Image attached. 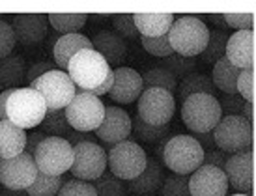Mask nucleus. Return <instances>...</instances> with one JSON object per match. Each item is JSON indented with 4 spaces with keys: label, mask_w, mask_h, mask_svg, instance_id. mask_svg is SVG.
<instances>
[{
    "label": "nucleus",
    "mask_w": 256,
    "mask_h": 196,
    "mask_svg": "<svg viewBox=\"0 0 256 196\" xmlns=\"http://www.w3.org/2000/svg\"><path fill=\"white\" fill-rule=\"evenodd\" d=\"M170 47L174 52L185 58L202 54L210 42V30L206 22L196 15H180L168 32Z\"/></svg>",
    "instance_id": "1"
},
{
    "label": "nucleus",
    "mask_w": 256,
    "mask_h": 196,
    "mask_svg": "<svg viewBox=\"0 0 256 196\" xmlns=\"http://www.w3.org/2000/svg\"><path fill=\"white\" fill-rule=\"evenodd\" d=\"M204 148L194 136L176 134L170 136L163 150V164L174 174L191 176L204 164Z\"/></svg>",
    "instance_id": "2"
},
{
    "label": "nucleus",
    "mask_w": 256,
    "mask_h": 196,
    "mask_svg": "<svg viewBox=\"0 0 256 196\" xmlns=\"http://www.w3.org/2000/svg\"><path fill=\"white\" fill-rule=\"evenodd\" d=\"M68 75L75 82L77 90L94 92L112 75V70L98 50L86 49L72 58L68 66Z\"/></svg>",
    "instance_id": "3"
},
{
    "label": "nucleus",
    "mask_w": 256,
    "mask_h": 196,
    "mask_svg": "<svg viewBox=\"0 0 256 196\" xmlns=\"http://www.w3.org/2000/svg\"><path fill=\"white\" fill-rule=\"evenodd\" d=\"M222 118L219 99L210 94H196L182 105V122L192 133H214Z\"/></svg>",
    "instance_id": "4"
},
{
    "label": "nucleus",
    "mask_w": 256,
    "mask_h": 196,
    "mask_svg": "<svg viewBox=\"0 0 256 196\" xmlns=\"http://www.w3.org/2000/svg\"><path fill=\"white\" fill-rule=\"evenodd\" d=\"M47 114V103L34 88H17L8 101V120L21 129H34L42 126Z\"/></svg>",
    "instance_id": "5"
},
{
    "label": "nucleus",
    "mask_w": 256,
    "mask_h": 196,
    "mask_svg": "<svg viewBox=\"0 0 256 196\" xmlns=\"http://www.w3.org/2000/svg\"><path fill=\"white\" fill-rule=\"evenodd\" d=\"M30 88L38 90L47 103V110H66L77 96V86L68 75V71L54 70L45 73L43 77L30 84Z\"/></svg>",
    "instance_id": "6"
},
{
    "label": "nucleus",
    "mask_w": 256,
    "mask_h": 196,
    "mask_svg": "<svg viewBox=\"0 0 256 196\" xmlns=\"http://www.w3.org/2000/svg\"><path fill=\"white\" fill-rule=\"evenodd\" d=\"M105 108L100 98L92 96L90 92L77 90V96L66 108V118L70 122L73 131L94 133L105 120Z\"/></svg>",
    "instance_id": "7"
},
{
    "label": "nucleus",
    "mask_w": 256,
    "mask_h": 196,
    "mask_svg": "<svg viewBox=\"0 0 256 196\" xmlns=\"http://www.w3.org/2000/svg\"><path fill=\"white\" fill-rule=\"evenodd\" d=\"M40 172L49 176H64L70 172L75 159V150L66 138L47 136L34 154Z\"/></svg>",
    "instance_id": "8"
},
{
    "label": "nucleus",
    "mask_w": 256,
    "mask_h": 196,
    "mask_svg": "<svg viewBox=\"0 0 256 196\" xmlns=\"http://www.w3.org/2000/svg\"><path fill=\"white\" fill-rule=\"evenodd\" d=\"M107 157L110 172L124 182L135 180L136 176L142 174L148 164V155L135 140H124L110 146Z\"/></svg>",
    "instance_id": "9"
},
{
    "label": "nucleus",
    "mask_w": 256,
    "mask_h": 196,
    "mask_svg": "<svg viewBox=\"0 0 256 196\" xmlns=\"http://www.w3.org/2000/svg\"><path fill=\"white\" fill-rule=\"evenodd\" d=\"M174 110H176V99L170 92L163 88L144 90L136 105V114L142 118V122L154 127L170 126Z\"/></svg>",
    "instance_id": "10"
},
{
    "label": "nucleus",
    "mask_w": 256,
    "mask_h": 196,
    "mask_svg": "<svg viewBox=\"0 0 256 196\" xmlns=\"http://www.w3.org/2000/svg\"><path fill=\"white\" fill-rule=\"evenodd\" d=\"M214 138L215 146L226 154L247 152L252 138L249 120L243 116H222L214 129Z\"/></svg>",
    "instance_id": "11"
},
{
    "label": "nucleus",
    "mask_w": 256,
    "mask_h": 196,
    "mask_svg": "<svg viewBox=\"0 0 256 196\" xmlns=\"http://www.w3.org/2000/svg\"><path fill=\"white\" fill-rule=\"evenodd\" d=\"M75 150V159H73L72 172L75 180L82 182H96L98 178L105 174V168L108 166L107 152L98 144V142H80Z\"/></svg>",
    "instance_id": "12"
},
{
    "label": "nucleus",
    "mask_w": 256,
    "mask_h": 196,
    "mask_svg": "<svg viewBox=\"0 0 256 196\" xmlns=\"http://www.w3.org/2000/svg\"><path fill=\"white\" fill-rule=\"evenodd\" d=\"M40 168L34 155L19 154L12 159H0V183L10 190H26L36 182Z\"/></svg>",
    "instance_id": "13"
},
{
    "label": "nucleus",
    "mask_w": 256,
    "mask_h": 196,
    "mask_svg": "<svg viewBox=\"0 0 256 196\" xmlns=\"http://www.w3.org/2000/svg\"><path fill=\"white\" fill-rule=\"evenodd\" d=\"M228 178L224 170L210 164H202L189 178V189L192 196H226Z\"/></svg>",
    "instance_id": "14"
},
{
    "label": "nucleus",
    "mask_w": 256,
    "mask_h": 196,
    "mask_svg": "<svg viewBox=\"0 0 256 196\" xmlns=\"http://www.w3.org/2000/svg\"><path fill=\"white\" fill-rule=\"evenodd\" d=\"M133 131V118L120 106H107L105 108V120L98 127L96 136L108 146H114L118 142L129 140Z\"/></svg>",
    "instance_id": "15"
},
{
    "label": "nucleus",
    "mask_w": 256,
    "mask_h": 196,
    "mask_svg": "<svg viewBox=\"0 0 256 196\" xmlns=\"http://www.w3.org/2000/svg\"><path fill=\"white\" fill-rule=\"evenodd\" d=\"M12 28L17 43L32 47L42 43L49 34V17L43 14H19L12 17Z\"/></svg>",
    "instance_id": "16"
},
{
    "label": "nucleus",
    "mask_w": 256,
    "mask_h": 196,
    "mask_svg": "<svg viewBox=\"0 0 256 196\" xmlns=\"http://www.w3.org/2000/svg\"><path fill=\"white\" fill-rule=\"evenodd\" d=\"M144 82L142 75L136 73L133 68H116L114 70V84L112 90L108 94V98L114 103L129 105L142 96Z\"/></svg>",
    "instance_id": "17"
},
{
    "label": "nucleus",
    "mask_w": 256,
    "mask_h": 196,
    "mask_svg": "<svg viewBox=\"0 0 256 196\" xmlns=\"http://www.w3.org/2000/svg\"><path fill=\"white\" fill-rule=\"evenodd\" d=\"M226 58L240 70H252L254 66V34L252 30H238L230 36Z\"/></svg>",
    "instance_id": "18"
},
{
    "label": "nucleus",
    "mask_w": 256,
    "mask_h": 196,
    "mask_svg": "<svg viewBox=\"0 0 256 196\" xmlns=\"http://www.w3.org/2000/svg\"><path fill=\"white\" fill-rule=\"evenodd\" d=\"M224 174L228 178V183L236 190H240L242 194H247L252 189V157H250L249 150L230 155L226 166H224Z\"/></svg>",
    "instance_id": "19"
},
{
    "label": "nucleus",
    "mask_w": 256,
    "mask_h": 196,
    "mask_svg": "<svg viewBox=\"0 0 256 196\" xmlns=\"http://www.w3.org/2000/svg\"><path fill=\"white\" fill-rule=\"evenodd\" d=\"M92 40L94 50H98L108 66H120L128 56V42L116 32H108V30H101L90 38Z\"/></svg>",
    "instance_id": "20"
},
{
    "label": "nucleus",
    "mask_w": 256,
    "mask_h": 196,
    "mask_svg": "<svg viewBox=\"0 0 256 196\" xmlns=\"http://www.w3.org/2000/svg\"><path fill=\"white\" fill-rule=\"evenodd\" d=\"M164 183V170L163 164L156 157H148V164L140 176L128 182V190L136 196H148L159 190Z\"/></svg>",
    "instance_id": "21"
},
{
    "label": "nucleus",
    "mask_w": 256,
    "mask_h": 196,
    "mask_svg": "<svg viewBox=\"0 0 256 196\" xmlns=\"http://www.w3.org/2000/svg\"><path fill=\"white\" fill-rule=\"evenodd\" d=\"M86 49H94L90 38L78 34V32L60 36L52 45V56H54V64L58 66V70L68 71V66H70L73 56Z\"/></svg>",
    "instance_id": "22"
},
{
    "label": "nucleus",
    "mask_w": 256,
    "mask_h": 196,
    "mask_svg": "<svg viewBox=\"0 0 256 196\" xmlns=\"http://www.w3.org/2000/svg\"><path fill=\"white\" fill-rule=\"evenodd\" d=\"M26 148V133L17 127L14 122H0V159H12L19 154H24Z\"/></svg>",
    "instance_id": "23"
},
{
    "label": "nucleus",
    "mask_w": 256,
    "mask_h": 196,
    "mask_svg": "<svg viewBox=\"0 0 256 196\" xmlns=\"http://www.w3.org/2000/svg\"><path fill=\"white\" fill-rule=\"evenodd\" d=\"M140 38H161L170 32L176 15L172 14H133Z\"/></svg>",
    "instance_id": "24"
},
{
    "label": "nucleus",
    "mask_w": 256,
    "mask_h": 196,
    "mask_svg": "<svg viewBox=\"0 0 256 196\" xmlns=\"http://www.w3.org/2000/svg\"><path fill=\"white\" fill-rule=\"evenodd\" d=\"M26 62L21 54H10L0 58V88L4 90H15L21 88L22 82H26Z\"/></svg>",
    "instance_id": "25"
},
{
    "label": "nucleus",
    "mask_w": 256,
    "mask_h": 196,
    "mask_svg": "<svg viewBox=\"0 0 256 196\" xmlns=\"http://www.w3.org/2000/svg\"><path fill=\"white\" fill-rule=\"evenodd\" d=\"M242 75V70L236 68L234 64L228 58H222L214 66L212 71V80H214L215 88H219L224 94H238V78Z\"/></svg>",
    "instance_id": "26"
},
{
    "label": "nucleus",
    "mask_w": 256,
    "mask_h": 196,
    "mask_svg": "<svg viewBox=\"0 0 256 196\" xmlns=\"http://www.w3.org/2000/svg\"><path fill=\"white\" fill-rule=\"evenodd\" d=\"M215 90L217 88H215L212 77L194 71L189 77H185L182 80V84H178V99L180 103L184 105L185 99H189L191 96H196V94H210V96H214Z\"/></svg>",
    "instance_id": "27"
},
{
    "label": "nucleus",
    "mask_w": 256,
    "mask_h": 196,
    "mask_svg": "<svg viewBox=\"0 0 256 196\" xmlns=\"http://www.w3.org/2000/svg\"><path fill=\"white\" fill-rule=\"evenodd\" d=\"M49 24L62 36L77 34L80 28L84 26L90 15L86 14H49Z\"/></svg>",
    "instance_id": "28"
},
{
    "label": "nucleus",
    "mask_w": 256,
    "mask_h": 196,
    "mask_svg": "<svg viewBox=\"0 0 256 196\" xmlns=\"http://www.w3.org/2000/svg\"><path fill=\"white\" fill-rule=\"evenodd\" d=\"M230 36L226 32H220V30H212L210 32V42H208L206 50L202 52V62L210 64V66H215V64L226 58V45Z\"/></svg>",
    "instance_id": "29"
},
{
    "label": "nucleus",
    "mask_w": 256,
    "mask_h": 196,
    "mask_svg": "<svg viewBox=\"0 0 256 196\" xmlns=\"http://www.w3.org/2000/svg\"><path fill=\"white\" fill-rule=\"evenodd\" d=\"M144 90L150 88H163L166 92H176L178 90V78L172 75L168 70L164 68H152L142 75Z\"/></svg>",
    "instance_id": "30"
},
{
    "label": "nucleus",
    "mask_w": 256,
    "mask_h": 196,
    "mask_svg": "<svg viewBox=\"0 0 256 196\" xmlns=\"http://www.w3.org/2000/svg\"><path fill=\"white\" fill-rule=\"evenodd\" d=\"M40 127L47 136H60V138H66L73 131L66 118V110H47Z\"/></svg>",
    "instance_id": "31"
},
{
    "label": "nucleus",
    "mask_w": 256,
    "mask_h": 196,
    "mask_svg": "<svg viewBox=\"0 0 256 196\" xmlns=\"http://www.w3.org/2000/svg\"><path fill=\"white\" fill-rule=\"evenodd\" d=\"M168 131H170V126L154 127V126H150V124H146V122H142V118H140L138 114H135V116H133V136H129V138L131 140L138 138V140H142V142L152 144V142H159L161 138L168 136Z\"/></svg>",
    "instance_id": "32"
},
{
    "label": "nucleus",
    "mask_w": 256,
    "mask_h": 196,
    "mask_svg": "<svg viewBox=\"0 0 256 196\" xmlns=\"http://www.w3.org/2000/svg\"><path fill=\"white\" fill-rule=\"evenodd\" d=\"M66 183V180L62 176H49L40 172L36 178V182L26 189L28 196H56L58 190L62 189V185Z\"/></svg>",
    "instance_id": "33"
},
{
    "label": "nucleus",
    "mask_w": 256,
    "mask_h": 196,
    "mask_svg": "<svg viewBox=\"0 0 256 196\" xmlns=\"http://www.w3.org/2000/svg\"><path fill=\"white\" fill-rule=\"evenodd\" d=\"M94 187L98 190V196H128V185L124 180L116 178L112 172H105V174L98 178Z\"/></svg>",
    "instance_id": "34"
},
{
    "label": "nucleus",
    "mask_w": 256,
    "mask_h": 196,
    "mask_svg": "<svg viewBox=\"0 0 256 196\" xmlns=\"http://www.w3.org/2000/svg\"><path fill=\"white\" fill-rule=\"evenodd\" d=\"M161 68L168 70L176 78H182V80H184L185 77H189L191 73H194V70H196V62H194L192 58H185V56H180L174 52V54L163 58Z\"/></svg>",
    "instance_id": "35"
},
{
    "label": "nucleus",
    "mask_w": 256,
    "mask_h": 196,
    "mask_svg": "<svg viewBox=\"0 0 256 196\" xmlns=\"http://www.w3.org/2000/svg\"><path fill=\"white\" fill-rule=\"evenodd\" d=\"M189 178L191 176L172 174L164 178V183L161 187V196H192L189 189Z\"/></svg>",
    "instance_id": "36"
},
{
    "label": "nucleus",
    "mask_w": 256,
    "mask_h": 196,
    "mask_svg": "<svg viewBox=\"0 0 256 196\" xmlns=\"http://www.w3.org/2000/svg\"><path fill=\"white\" fill-rule=\"evenodd\" d=\"M140 43L146 52L157 56V58H166V56L174 54V49L170 47V40L168 34L161 36V38H140Z\"/></svg>",
    "instance_id": "37"
},
{
    "label": "nucleus",
    "mask_w": 256,
    "mask_h": 196,
    "mask_svg": "<svg viewBox=\"0 0 256 196\" xmlns=\"http://www.w3.org/2000/svg\"><path fill=\"white\" fill-rule=\"evenodd\" d=\"M112 26H114V30H116V34H120L124 40H136V38H138L135 17L131 14L112 15Z\"/></svg>",
    "instance_id": "38"
},
{
    "label": "nucleus",
    "mask_w": 256,
    "mask_h": 196,
    "mask_svg": "<svg viewBox=\"0 0 256 196\" xmlns=\"http://www.w3.org/2000/svg\"><path fill=\"white\" fill-rule=\"evenodd\" d=\"M56 196H98V190L94 183L82 182V180H70L62 185Z\"/></svg>",
    "instance_id": "39"
},
{
    "label": "nucleus",
    "mask_w": 256,
    "mask_h": 196,
    "mask_svg": "<svg viewBox=\"0 0 256 196\" xmlns=\"http://www.w3.org/2000/svg\"><path fill=\"white\" fill-rule=\"evenodd\" d=\"M15 43H17V38H15L12 24L4 19H0V58H6L12 54V50L15 49Z\"/></svg>",
    "instance_id": "40"
},
{
    "label": "nucleus",
    "mask_w": 256,
    "mask_h": 196,
    "mask_svg": "<svg viewBox=\"0 0 256 196\" xmlns=\"http://www.w3.org/2000/svg\"><path fill=\"white\" fill-rule=\"evenodd\" d=\"M220 108L226 116H243V106H245V99L240 94H224L222 99L219 101Z\"/></svg>",
    "instance_id": "41"
},
{
    "label": "nucleus",
    "mask_w": 256,
    "mask_h": 196,
    "mask_svg": "<svg viewBox=\"0 0 256 196\" xmlns=\"http://www.w3.org/2000/svg\"><path fill=\"white\" fill-rule=\"evenodd\" d=\"M238 94L242 96L245 101L252 103L254 98V71L252 70H243L240 78H238Z\"/></svg>",
    "instance_id": "42"
},
{
    "label": "nucleus",
    "mask_w": 256,
    "mask_h": 196,
    "mask_svg": "<svg viewBox=\"0 0 256 196\" xmlns=\"http://www.w3.org/2000/svg\"><path fill=\"white\" fill-rule=\"evenodd\" d=\"M224 21L228 26L236 30H250L254 24V15L252 14H224Z\"/></svg>",
    "instance_id": "43"
},
{
    "label": "nucleus",
    "mask_w": 256,
    "mask_h": 196,
    "mask_svg": "<svg viewBox=\"0 0 256 196\" xmlns=\"http://www.w3.org/2000/svg\"><path fill=\"white\" fill-rule=\"evenodd\" d=\"M58 70L56 64L54 62H47V60H40V62L32 64L28 68V71H26V84H32L34 80H38L40 77H43L45 73H49V71H54Z\"/></svg>",
    "instance_id": "44"
},
{
    "label": "nucleus",
    "mask_w": 256,
    "mask_h": 196,
    "mask_svg": "<svg viewBox=\"0 0 256 196\" xmlns=\"http://www.w3.org/2000/svg\"><path fill=\"white\" fill-rule=\"evenodd\" d=\"M228 161V154L222 152V150H210L204 154V164H210V166H217L220 170H224Z\"/></svg>",
    "instance_id": "45"
},
{
    "label": "nucleus",
    "mask_w": 256,
    "mask_h": 196,
    "mask_svg": "<svg viewBox=\"0 0 256 196\" xmlns=\"http://www.w3.org/2000/svg\"><path fill=\"white\" fill-rule=\"evenodd\" d=\"M45 138H47V136H45L43 131H32V133H28L26 134V148H24V154L34 155L36 154L38 146H40Z\"/></svg>",
    "instance_id": "46"
},
{
    "label": "nucleus",
    "mask_w": 256,
    "mask_h": 196,
    "mask_svg": "<svg viewBox=\"0 0 256 196\" xmlns=\"http://www.w3.org/2000/svg\"><path fill=\"white\" fill-rule=\"evenodd\" d=\"M96 134L92 133H82V131H72V133L66 136V140L72 144V146H77L80 142H96Z\"/></svg>",
    "instance_id": "47"
},
{
    "label": "nucleus",
    "mask_w": 256,
    "mask_h": 196,
    "mask_svg": "<svg viewBox=\"0 0 256 196\" xmlns=\"http://www.w3.org/2000/svg\"><path fill=\"white\" fill-rule=\"evenodd\" d=\"M112 84H114V71H112V75L105 80V82L101 84L100 88H96L94 92H90L92 96H96V98H101V96H105V94H110V90H112Z\"/></svg>",
    "instance_id": "48"
},
{
    "label": "nucleus",
    "mask_w": 256,
    "mask_h": 196,
    "mask_svg": "<svg viewBox=\"0 0 256 196\" xmlns=\"http://www.w3.org/2000/svg\"><path fill=\"white\" fill-rule=\"evenodd\" d=\"M194 138L198 140L200 144H202V148L204 146H214L215 144V138H214V133H196L194 134Z\"/></svg>",
    "instance_id": "49"
},
{
    "label": "nucleus",
    "mask_w": 256,
    "mask_h": 196,
    "mask_svg": "<svg viewBox=\"0 0 256 196\" xmlns=\"http://www.w3.org/2000/svg\"><path fill=\"white\" fill-rule=\"evenodd\" d=\"M243 118L245 120H249L252 118V103L250 101H245V106H243Z\"/></svg>",
    "instance_id": "50"
},
{
    "label": "nucleus",
    "mask_w": 256,
    "mask_h": 196,
    "mask_svg": "<svg viewBox=\"0 0 256 196\" xmlns=\"http://www.w3.org/2000/svg\"><path fill=\"white\" fill-rule=\"evenodd\" d=\"M210 21L214 24H219V26H228L226 21H224V15H210Z\"/></svg>",
    "instance_id": "51"
},
{
    "label": "nucleus",
    "mask_w": 256,
    "mask_h": 196,
    "mask_svg": "<svg viewBox=\"0 0 256 196\" xmlns=\"http://www.w3.org/2000/svg\"><path fill=\"white\" fill-rule=\"evenodd\" d=\"M4 194L6 196H28L26 194V190H10V189L4 190Z\"/></svg>",
    "instance_id": "52"
},
{
    "label": "nucleus",
    "mask_w": 256,
    "mask_h": 196,
    "mask_svg": "<svg viewBox=\"0 0 256 196\" xmlns=\"http://www.w3.org/2000/svg\"><path fill=\"white\" fill-rule=\"evenodd\" d=\"M234 196H249V194H242V192H240V194H234Z\"/></svg>",
    "instance_id": "53"
},
{
    "label": "nucleus",
    "mask_w": 256,
    "mask_h": 196,
    "mask_svg": "<svg viewBox=\"0 0 256 196\" xmlns=\"http://www.w3.org/2000/svg\"><path fill=\"white\" fill-rule=\"evenodd\" d=\"M0 196H6V194H4V192H0Z\"/></svg>",
    "instance_id": "54"
},
{
    "label": "nucleus",
    "mask_w": 256,
    "mask_h": 196,
    "mask_svg": "<svg viewBox=\"0 0 256 196\" xmlns=\"http://www.w3.org/2000/svg\"><path fill=\"white\" fill-rule=\"evenodd\" d=\"M148 196H154V194H148Z\"/></svg>",
    "instance_id": "55"
}]
</instances>
